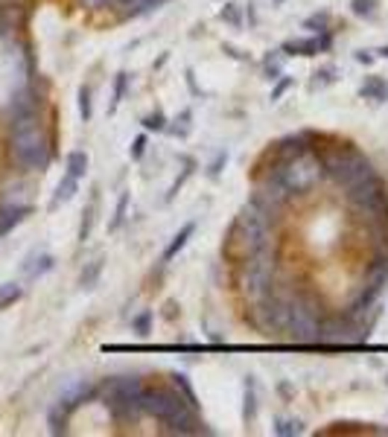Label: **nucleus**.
<instances>
[{"mask_svg":"<svg viewBox=\"0 0 388 437\" xmlns=\"http://www.w3.org/2000/svg\"><path fill=\"white\" fill-rule=\"evenodd\" d=\"M9 152L12 161L18 166L27 169H38L50 158V146H47V137L38 126V117L33 114H21L12 120V137H9Z\"/></svg>","mask_w":388,"mask_h":437,"instance_id":"nucleus-1","label":"nucleus"},{"mask_svg":"<svg viewBox=\"0 0 388 437\" xmlns=\"http://www.w3.org/2000/svg\"><path fill=\"white\" fill-rule=\"evenodd\" d=\"M321 169H324V173H327L336 184H342L345 190L353 187V184H359V181H365L368 175H374V173H371V163L362 158L359 152H350V149L327 155V161L321 163Z\"/></svg>","mask_w":388,"mask_h":437,"instance_id":"nucleus-2","label":"nucleus"},{"mask_svg":"<svg viewBox=\"0 0 388 437\" xmlns=\"http://www.w3.org/2000/svg\"><path fill=\"white\" fill-rule=\"evenodd\" d=\"M272 218L260 204L249 202L246 207H242L239 213V231L242 236H246V248L254 254V251H266V248H272Z\"/></svg>","mask_w":388,"mask_h":437,"instance_id":"nucleus-3","label":"nucleus"},{"mask_svg":"<svg viewBox=\"0 0 388 437\" xmlns=\"http://www.w3.org/2000/svg\"><path fill=\"white\" fill-rule=\"evenodd\" d=\"M278 175L283 178V184L289 187V192H307L309 187H315V181L324 175V169H321V161L319 158H312L309 152H304V155L289 158L278 169Z\"/></svg>","mask_w":388,"mask_h":437,"instance_id":"nucleus-4","label":"nucleus"},{"mask_svg":"<svg viewBox=\"0 0 388 437\" xmlns=\"http://www.w3.org/2000/svg\"><path fill=\"white\" fill-rule=\"evenodd\" d=\"M140 397H143V382L137 376H120L105 391L114 417H135L140 411Z\"/></svg>","mask_w":388,"mask_h":437,"instance_id":"nucleus-5","label":"nucleus"},{"mask_svg":"<svg viewBox=\"0 0 388 437\" xmlns=\"http://www.w3.org/2000/svg\"><path fill=\"white\" fill-rule=\"evenodd\" d=\"M348 199L374 218H382V213L388 210V196H385V187L377 175H368L365 181H359L353 187H348Z\"/></svg>","mask_w":388,"mask_h":437,"instance_id":"nucleus-6","label":"nucleus"},{"mask_svg":"<svg viewBox=\"0 0 388 437\" xmlns=\"http://www.w3.org/2000/svg\"><path fill=\"white\" fill-rule=\"evenodd\" d=\"M319 312L312 309V303H304V301H295L289 303V315H286V332L295 338V342H315L319 338Z\"/></svg>","mask_w":388,"mask_h":437,"instance_id":"nucleus-7","label":"nucleus"},{"mask_svg":"<svg viewBox=\"0 0 388 437\" xmlns=\"http://www.w3.org/2000/svg\"><path fill=\"white\" fill-rule=\"evenodd\" d=\"M272 272H275V262L269 257V248H266V251H254L251 254V262L246 265V274H242V289L249 291V298H263L266 291H269Z\"/></svg>","mask_w":388,"mask_h":437,"instance_id":"nucleus-8","label":"nucleus"},{"mask_svg":"<svg viewBox=\"0 0 388 437\" xmlns=\"http://www.w3.org/2000/svg\"><path fill=\"white\" fill-rule=\"evenodd\" d=\"M292 196V192H289V187L283 184V178L275 173V175H266L257 187H254V196H251V202L254 204H260L266 213L269 216H275L283 204H286V199Z\"/></svg>","mask_w":388,"mask_h":437,"instance_id":"nucleus-9","label":"nucleus"},{"mask_svg":"<svg viewBox=\"0 0 388 437\" xmlns=\"http://www.w3.org/2000/svg\"><path fill=\"white\" fill-rule=\"evenodd\" d=\"M350 332H359V327H350V324H342V321H327V324L319 327V338H315V342H321V344H348V342L356 338Z\"/></svg>","mask_w":388,"mask_h":437,"instance_id":"nucleus-10","label":"nucleus"},{"mask_svg":"<svg viewBox=\"0 0 388 437\" xmlns=\"http://www.w3.org/2000/svg\"><path fill=\"white\" fill-rule=\"evenodd\" d=\"M286 315H289V303L272 298V301H266L263 309H260V324H263V327L283 330V327H286Z\"/></svg>","mask_w":388,"mask_h":437,"instance_id":"nucleus-11","label":"nucleus"},{"mask_svg":"<svg viewBox=\"0 0 388 437\" xmlns=\"http://www.w3.org/2000/svg\"><path fill=\"white\" fill-rule=\"evenodd\" d=\"M359 93L365 96V100H374V103H385L388 100V82L380 79V76H368L365 82H362Z\"/></svg>","mask_w":388,"mask_h":437,"instance_id":"nucleus-12","label":"nucleus"},{"mask_svg":"<svg viewBox=\"0 0 388 437\" xmlns=\"http://www.w3.org/2000/svg\"><path fill=\"white\" fill-rule=\"evenodd\" d=\"M76 190H79V178H74V175H70V173H64V178H62V181H59V187H56V196H53L50 207L67 204L70 199L76 196Z\"/></svg>","mask_w":388,"mask_h":437,"instance_id":"nucleus-13","label":"nucleus"},{"mask_svg":"<svg viewBox=\"0 0 388 437\" xmlns=\"http://www.w3.org/2000/svg\"><path fill=\"white\" fill-rule=\"evenodd\" d=\"M4 207H30V192L23 184H9L4 190Z\"/></svg>","mask_w":388,"mask_h":437,"instance_id":"nucleus-14","label":"nucleus"},{"mask_svg":"<svg viewBox=\"0 0 388 437\" xmlns=\"http://www.w3.org/2000/svg\"><path fill=\"white\" fill-rule=\"evenodd\" d=\"M193 233H196V222H187V225H184V228H181V231L176 233V239H173V242H169V248L164 251V262H169V260H176V254H178V251H181V248L187 245V239H190Z\"/></svg>","mask_w":388,"mask_h":437,"instance_id":"nucleus-15","label":"nucleus"},{"mask_svg":"<svg viewBox=\"0 0 388 437\" xmlns=\"http://www.w3.org/2000/svg\"><path fill=\"white\" fill-rule=\"evenodd\" d=\"M388 283V260H377L374 265H371V272H368V286L365 289H371L374 295H380V289Z\"/></svg>","mask_w":388,"mask_h":437,"instance_id":"nucleus-16","label":"nucleus"},{"mask_svg":"<svg viewBox=\"0 0 388 437\" xmlns=\"http://www.w3.org/2000/svg\"><path fill=\"white\" fill-rule=\"evenodd\" d=\"M50 269H53V257H50V254H38L35 260H30L27 265H23V274H27L30 280H35V277L47 274Z\"/></svg>","mask_w":388,"mask_h":437,"instance_id":"nucleus-17","label":"nucleus"},{"mask_svg":"<svg viewBox=\"0 0 388 437\" xmlns=\"http://www.w3.org/2000/svg\"><path fill=\"white\" fill-rule=\"evenodd\" d=\"M23 213H27V207H4V204H0V233L12 231L23 218Z\"/></svg>","mask_w":388,"mask_h":437,"instance_id":"nucleus-18","label":"nucleus"},{"mask_svg":"<svg viewBox=\"0 0 388 437\" xmlns=\"http://www.w3.org/2000/svg\"><path fill=\"white\" fill-rule=\"evenodd\" d=\"M321 47L319 38H307V41H286L283 44V53H298V56H315Z\"/></svg>","mask_w":388,"mask_h":437,"instance_id":"nucleus-19","label":"nucleus"},{"mask_svg":"<svg viewBox=\"0 0 388 437\" xmlns=\"http://www.w3.org/2000/svg\"><path fill=\"white\" fill-rule=\"evenodd\" d=\"M67 173L74 178H85L88 173V155L85 152H70L67 155Z\"/></svg>","mask_w":388,"mask_h":437,"instance_id":"nucleus-20","label":"nucleus"},{"mask_svg":"<svg viewBox=\"0 0 388 437\" xmlns=\"http://www.w3.org/2000/svg\"><path fill=\"white\" fill-rule=\"evenodd\" d=\"M307 152V146H304V134H298V137H286L283 143H280V155L289 161V158H295V155H304Z\"/></svg>","mask_w":388,"mask_h":437,"instance_id":"nucleus-21","label":"nucleus"},{"mask_svg":"<svg viewBox=\"0 0 388 437\" xmlns=\"http://www.w3.org/2000/svg\"><path fill=\"white\" fill-rule=\"evenodd\" d=\"M103 257L100 260H93V262H88V269L82 272V277H79V286L82 289H93V283H96V277H100V272H103Z\"/></svg>","mask_w":388,"mask_h":437,"instance_id":"nucleus-22","label":"nucleus"},{"mask_svg":"<svg viewBox=\"0 0 388 437\" xmlns=\"http://www.w3.org/2000/svg\"><path fill=\"white\" fill-rule=\"evenodd\" d=\"M257 414V394H254V382L249 379L246 382V405H242V417H246V423H251Z\"/></svg>","mask_w":388,"mask_h":437,"instance_id":"nucleus-23","label":"nucleus"},{"mask_svg":"<svg viewBox=\"0 0 388 437\" xmlns=\"http://www.w3.org/2000/svg\"><path fill=\"white\" fill-rule=\"evenodd\" d=\"M15 301H21V286L18 283H4V286H0V309L12 306Z\"/></svg>","mask_w":388,"mask_h":437,"instance_id":"nucleus-24","label":"nucleus"},{"mask_svg":"<svg viewBox=\"0 0 388 437\" xmlns=\"http://www.w3.org/2000/svg\"><path fill=\"white\" fill-rule=\"evenodd\" d=\"M93 213H96V196L91 199V204H88V210H85V216H82V228H79V242H85V239L91 236V228H93Z\"/></svg>","mask_w":388,"mask_h":437,"instance_id":"nucleus-25","label":"nucleus"},{"mask_svg":"<svg viewBox=\"0 0 388 437\" xmlns=\"http://www.w3.org/2000/svg\"><path fill=\"white\" fill-rule=\"evenodd\" d=\"M301 431H304V426L298 420H278V426H275V434H280V437H295Z\"/></svg>","mask_w":388,"mask_h":437,"instance_id":"nucleus-26","label":"nucleus"},{"mask_svg":"<svg viewBox=\"0 0 388 437\" xmlns=\"http://www.w3.org/2000/svg\"><path fill=\"white\" fill-rule=\"evenodd\" d=\"M126 85H129V73H117V85H114V100H111V111H117V105L123 103Z\"/></svg>","mask_w":388,"mask_h":437,"instance_id":"nucleus-27","label":"nucleus"},{"mask_svg":"<svg viewBox=\"0 0 388 437\" xmlns=\"http://www.w3.org/2000/svg\"><path fill=\"white\" fill-rule=\"evenodd\" d=\"M280 70H283V59L280 56H269L266 59V79H280Z\"/></svg>","mask_w":388,"mask_h":437,"instance_id":"nucleus-28","label":"nucleus"},{"mask_svg":"<svg viewBox=\"0 0 388 437\" xmlns=\"http://www.w3.org/2000/svg\"><path fill=\"white\" fill-rule=\"evenodd\" d=\"M126 207H129V196L123 192V196H120V202H117V213H114V218H111V231H117L120 225H123V218H126Z\"/></svg>","mask_w":388,"mask_h":437,"instance_id":"nucleus-29","label":"nucleus"},{"mask_svg":"<svg viewBox=\"0 0 388 437\" xmlns=\"http://www.w3.org/2000/svg\"><path fill=\"white\" fill-rule=\"evenodd\" d=\"M79 114H82V120L88 123L91 120V88H79Z\"/></svg>","mask_w":388,"mask_h":437,"instance_id":"nucleus-30","label":"nucleus"},{"mask_svg":"<svg viewBox=\"0 0 388 437\" xmlns=\"http://www.w3.org/2000/svg\"><path fill=\"white\" fill-rule=\"evenodd\" d=\"M143 126H147L149 132H164L166 129V117L161 111H155V114H149L147 120H143Z\"/></svg>","mask_w":388,"mask_h":437,"instance_id":"nucleus-31","label":"nucleus"},{"mask_svg":"<svg viewBox=\"0 0 388 437\" xmlns=\"http://www.w3.org/2000/svg\"><path fill=\"white\" fill-rule=\"evenodd\" d=\"M333 73H336L333 64H327V67H321V70H315V82H312V85H330V82L336 79Z\"/></svg>","mask_w":388,"mask_h":437,"instance_id":"nucleus-32","label":"nucleus"},{"mask_svg":"<svg viewBox=\"0 0 388 437\" xmlns=\"http://www.w3.org/2000/svg\"><path fill=\"white\" fill-rule=\"evenodd\" d=\"M176 388H181V394H184V400L193 405L196 402V397H193V388H190V382H187V376H181V373H176Z\"/></svg>","mask_w":388,"mask_h":437,"instance_id":"nucleus-33","label":"nucleus"},{"mask_svg":"<svg viewBox=\"0 0 388 437\" xmlns=\"http://www.w3.org/2000/svg\"><path fill=\"white\" fill-rule=\"evenodd\" d=\"M374 4H377V0H353V12L362 15V18L374 15Z\"/></svg>","mask_w":388,"mask_h":437,"instance_id":"nucleus-34","label":"nucleus"},{"mask_svg":"<svg viewBox=\"0 0 388 437\" xmlns=\"http://www.w3.org/2000/svg\"><path fill=\"white\" fill-rule=\"evenodd\" d=\"M327 23H330L327 15H315V18L307 21V30H319V33H324V30H327Z\"/></svg>","mask_w":388,"mask_h":437,"instance_id":"nucleus-35","label":"nucleus"},{"mask_svg":"<svg viewBox=\"0 0 388 437\" xmlns=\"http://www.w3.org/2000/svg\"><path fill=\"white\" fill-rule=\"evenodd\" d=\"M219 15H222V21H228V23H234V27H239V12H236L231 4H225Z\"/></svg>","mask_w":388,"mask_h":437,"instance_id":"nucleus-36","label":"nucleus"},{"mask_svg":"<svg viewBox=\"0 0 388 437\" xmlns=\"http://www.w3.org/2000/svg\"><path fill=\"white\" fill-rule=\"evenodd\" d=\"M289 88H292V79H280V82L275 85V91H272V103H278V100H280V96H283Z\"/></svg>","mask_w":388,"mask_h":437,"instance_id":"nucleus-37","label":"nucleus"},{"mask_svg":"<svg viewBox=\"0 0 388 437\" xmlns=\"http://www.w3.org/2000/svg\"><path fill=\"white\" fill-rule=\"evenodd\" d=\"M143 149H147V137L140 134V137H135V143H132V158L140 161V158H143Z\"/></svg>","mask_w":388,"mask_h":437,"instance_id":"nucleus-38","label":"nucleus"},{"mask_svg":"<svg viewBox=\"0 0 388 437\" xmlns=\"http://www.w3.org/2000/svg\"><path fill=\"white\" fill-rule=\"evenodd\" d=\"M135 327H137V332H140V335H147V332H149V312H143L140 318L135 321Z\"/></svg>","mask_w":388,"mask_h":437,"instance_id":"nucleus-39","label":"nucleus"},{"mask_svg":"<svg viewBox=\"0 0 388 437\" xmlns=\"http://www.w3.org/2000/svg\"><path fill=\"white\" fill-rule=\"evenodd\" d=\"M356 59H359L362 64H371V62H374V56H371V53H365V50H362V53H356Z\"/></svg>","mask_w":388,"mask_h":437,"instance_id":"nucleus-40","label":"nucleus"},{"mask_svg":"<svg viewBox=\"0 0 388 437\" xmlns=\"http://www.w3.org/2000/svg\"><path fill=\"white\" fill-rule=\"evenodd\" d=\"M161 4H164V0H147V12L155 9V6H161Z\"/></svg>","mask_w":388,"mask_h":437,"instance_id":"nucleus-41","label":"nucleus"},{"mask_svg":"<svg viewBox=\"0 0 388 437\" xmlns=\"http://www.w3.org/2000/svg\"><path fill=\"white\" fill-rule=\"evenodd\" d=\"M85 4H91V6H100V4H105V0H85Z\"/></svg>","mask_w":388,"mask_h":437,"instance_id":"nucleus-42","label":"nucleus"},{"mask_svg":"<svg viewBox=\"0 0 388 437\" xmlns=\"http://www.w3.org/2000/svg\"><path fill=\"white\" fill-rule=\"evenodd\" d=\"M380 56H382V59H388V47H382V50H380Z\"/></svg>","mask_w":388,"mask_h":437,"instance_id":"nucleus-43","label":"nucleus"},{"mask_svg":"<svg viewBox=\"0 0 388 437\" xmlns=\"http://www.w3.org/2000/svg\"><path fill=\"white\" fill-rule=\"evenodd\" d=\"M120 4H129V0H120Z\"/></svg>","mask_w":388,"mask_h":437,"instance_id":"nucleus-44","label":"nucleus"}]
</instances>
